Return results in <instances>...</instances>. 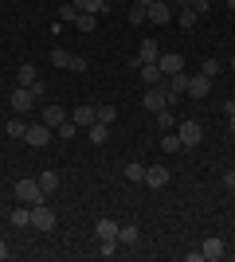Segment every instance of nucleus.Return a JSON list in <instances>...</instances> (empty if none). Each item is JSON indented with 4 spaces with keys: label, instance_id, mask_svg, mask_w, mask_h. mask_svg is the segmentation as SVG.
<instances>
[{
    "label": "nucleus",
    "instance_id": "1",
    "mask_svg": "<svg viewBox=\"0 0 235 262\" xmlns=\"http://www.w3.org/2000/svg\"><path fill=\"white\" fill-rule=\"evenodd\" d=\"M16 204H28V208H35V204H47V192L39 188V180H16Z\"/></svg>",
    "mask_w": 235,
    "mask_h": 262
},
{
    "label": "nucleus",
    "instance_id": "2",
    "mask_svg": "<svg viewBox=\"0 0 235 262\" xmlns=\"http://www.w3.org/2000/svg\"><path fill=\"white\" fill-rule=\"evenodd\" d=\"M145 110L149 114H161V110H168V102H173V94H168L165 82H157V86H145Z\"/></svg>",
    "mask_w": 235,
    "mask_h": 262
},
{
    "label": "nucleus",
    "instance_id": "3",
    "mask_svg": "<svg viewBox=\"0 0 235 262\" xmlns=\"http://www.w3.org/2000/svg\"><path fill=\"white\" fill-rule=\"evenodd\" d=\"M177 137H180V145H184V149H196V145L204 141V125L188 118V121H180V133H177Z\"/></svg>",
    "mask_w": 235,
    "mask_h": 262
},
{
    "label": "nucleus",
    "instance_id": "4",
    "mask_svg": "<svg viewBox=\"0 0 235 262\" xmlns=\"http://www.w3.org/2000/svg\"><path fill=\"white\" fill-rule=\"evenodd\" d=\"M51 63H55V67H63V71H78V75L87 71V59H82V55L63 51V47H55V51H51Z\"/></svg>",
    "mask_w": 235,
    "mask_h": 262
},
{
    "label": "nucleus",
    "instance_id": "5",
    "mask_svg": "<svg viewBox=\"0 0 235 262\" xmlns=\"http://www.w3.org/2000/svg\"><path fill=\"white\" fill-rule=\"evenodd\" d=\"M32 227L35 231H55V211L47 208V204H35L32 208Z\"/></svg>",
    "mask_w": 235,
    "mask_h": 262
},
{
    "label": "nucleus",
    "instance_id": "6",
    "mask_svg": "<svg viewBox=\"0 0 235 262\" xmlns=\"http://www.w3.org/2000/svg\"><path fill=\"white\" fill-rule=\"evenodd\" d=\"M32 106H35V90L32 86H16L12 90V110H16V114H28Z\"/></svg>",
    "mask_w": 235,
    "mask_h": 262
},
{
    "label": "nucleus",
    "instance_id": "7",
    "mask_svg": "<svg viewBox=\"0 0 235 262\" xmlns=\"http://www.w3.org/2000/svg\"><path fill=\"white\" fill-rule=\"evenodd\" d=\"M200 254H204V262H216V258H224V254H227V247H224L220 235H208V239L200 243Z\"/></svg>",
    "mask_w": 235,
    "mask_h": 262
},
{
    "label": "nucleus",
    "instance_id": "8",
    "mask_svg": "<svg viewBox=\"0 0 235 262\" xmlns=\"http://www.w3.org/2000/svg\"><path fill=\"white\" fill-rule=\"evenodd\" d=\"M145 20L149 24H168L173 20V4H168V0H153V4L145 8Z\"/></svg>",
    "mask_w": 235,
    "mask_h": 262
},
{
    "label": "nucleus",
    "instance_id": "9",
    "mask_svg": "<svg viewBox=\"0 0 235 262\" xmlns=\"http://www.w3.org/2000/svg\"><path fill=\"white\" fill-rule=\"evenodd\" d=\"M24 141L32 145V149H44V145L51 141V125H47V121H44V125H28V133H24Z\"/></svg>",
    "mask_w": 235,
    "mask_h": 262
},
{
    "label": "nucleus",
    "instance_id": "10",
    "mask_svg": "<svg viewBox=\"0 0 235 262\" xmlns=\"http://www.w3.org/2000/svg\"><path fill=\"white\" fill-rule=\"evenodd\" d=\"M165 86H168V94H173V102H177L180 94H188V75H184V71H177V75H165Z\"/></svg>",
    "mask_w": 235,
    "mask_h": 262
},
{
    "label": "nucleus",
    "instance_id": "11",
    "mask_svg": "<svg viewBox=\"0 0 235 262\" xmlns=\"http://www.w3.org/2000/svg\"><path fill=\"white\" fill-rule=\"evenodd\" d=\"M141 184H149V188H165V184H168V168H165V164H149Z\"/></svg>",
    "mask_w": 235,
    "mask_h": 262
},
{
    "label": "nucleus",
    "instance_id": "12",
    "mask_svg": "<svg viewBox=\"0 0 235 262\" xmlns=\"http://www.w3.org/2000/svg\"><path fill=\"white\" fill-rule=\"evenodd\" d=\"M161 59V47L153 43V39H141V47H137V59H134V67H141V63H157Z\"/></svg>",
    "mask_w": 235,
    "mask_h": 262
},
{
    "label": "nucleus",
    "instance_id": "13",
    "mask_svg": "<svg viewBox=\"0 0 235 262\" xmlns=\"http://www.w3.org/2000/svg\"><path fill=\"white\" fill-rule=\"evenodd\" d=\"M208 90H212V78H208V75H192L188 78V94H192V98H204Z\"/></svg>",
    "mask_w": 235,
    "mask_h": 262
},
{
    "label": "nucleus",
    "instance_id": "14",
    "mask_svg": "<svg viewBox=\"0 0 235 262\" xmlns=\"http://www.w3.org/2000/svg\"><path fill=\"white\" fill-rule=\"evenodd\" d=\"M71 121H75V125H94V121H98V110L82 102V106H78L75 114H71Z\"/></svg>",
    "mask_w": 235,
    "mask_h": 262
},
{
    "label": "nucleus",
    "instance_id": "15",
    "mask_svg": "<svg viewBox=\"0 0 235 262\" xmlns=\"http://www.w3.org/2000/svg\"><path fill=\"white\" fill-rule=\"evenodd\" d=\"M137 71H141V82H145V86H157V82H165V75H161V67H157V63H141Z\"/></svg>",
    "mask_w": 235,
    "mask_h": 262
},
{
    "label": "nucleus",
    "instance_id": "16",
    "mask_svg": "<svg viewBox=\"0 0 235 262\" xmlns=\"http://www.w3.org/2000/svg\"><path fill=\"white\" fill-rule=\"evenodd\" d=\"M157 67H161V75H177V71H184V59L180 55H161Z\"/></svg>",
    "mask_w": 235,
    "mask_h": 262
},
{
    "label": "nucleus",
    "instance_id": "17",
    "mask_svg": "<svg viewBox=\"0 0 235 262\" xmlns=\"http://www.w3.org/2000/svg\"><path fill=\"white\" fill-rule=\"evenodd\" d=\"M94 235H98V239H118V219H98V223H94Z\"/></svg>",
    "mask_w": 235,
    "mask_h": 262
},
{
    "label": "nucleus",
    "instance_id": "18",
    "mask_svg": "<svg viewBox=\"0 0 235 262\" xmlns=\"http://www.w3.org/2000/svg\"><path fill=\"white\" fill-rule=\"evenodd\" d=\"M8 223H12V227H28V223H32V208H28V204H20V208H16V211H12V215H8Z\"/></svg>",
    "mask_w": 235,
    "mask_h": 262
},
{
    "label": "nucleus",
    "instance_id": "19",
    "mask_svg": "<svg viewBox=\"0 0 235 262\" xmlns=\"http://www.w3.org/2000/svg\"><path fill=\"white\" fill-rule=\"evenodd\" d=\"M16 78H20V86H35V82H39V71H35L32 63H20V71H16Z\"/></svg>",
    "mask_w": 235,
    "mask_h": 262
},
{
    "label": "nucleus",
    "instance_id": "20",
    "mask_svg": "<svg viewBox=\"0 0 235 262\" xmlns=\"http://www.w3.org/2000/svg\"><path fill=\"white\" fill-rule=\"evenodd\" d=\"M35 180H39V188H44L47 196H51V192H55V188H59V172H55V168H47V172H39V176H35Z\"/></svg>",
    "mask_w": 235,
    "mask_h": 262
},
{
    "label": "nucleus",
    "instance_id": "21",
    "mask_svg": "<svg viewBox=\"0 0 235 262\" xmlns=\"http://www.w3.org/2000/svg\"><path fill=\"white\" fill-rule=\"evenodd\" d=\"M137 239H141V231H137L134 223H125V227H118V243H122V247H134Z\"/></svg>",
    "mask_w": 235,
    "mask_h": 262
},
{
    "label": "nucleus",
    "instance_id": "22",
    "mask_svg": "<svg viewBox=\"0 0 235 262\" xmlns=\"http://www.w3.org/2000/svg\"><path fill=\"white\" fill-rule=\"evenodd\" d=\"M94 24H98V16H94V12H78V20H75V32H94Z\"/></svg>",
    "mask_w": 235,
    "mask_h": 262
},
{
    "label": "nucleus",
    "instance_id": "23",
    "mask_svg": "<svg viewBox=\"0 0 235 262\" xmlns=\"http://www.w3.org/2000/svg\"><path fill=\"white\" fill-rule=\"evenodd\" d=\"M44 121H47V125H63V121H67V110H63V106H47Z\"/></svg>",
    "mask_w": 235,
    "mask_h": 262
},
{
    "label": "nucleus",
    "instance_id": "24",
    "mask_svg": "<svg viewBox=\"0 0 235 262\" xmlns=\"http://www.w3.org/2000/svg\"><path fill=\"white\" fill-rule=\"evenodd\" d=\"M75 20H78L75 0H63V8H59V24H75Z\"/></svg>",
    "mask_w": 235,
    "mask_h": 262
},
{
    "label": "nucleus",
    "instance_id": "25",
    "mask_svg": "<svg viewBox=\"0 0 235 262\" xmlns=\"http://www.w3.org/2000/svg\"><path fill=\"white\" fill-rule=\"evenodd\" d=\"M75 8L78 12H94V16H98V12H106V0H75Z\"/></svg>",
    "mask_w": 235,
    "mask_h": 262
},
{
    "label": "nucleus",
    "instance_id": "26",
    "mask_svg": "<svg viewBox=\"0 0 235 262\" xmlns=\"http://www.w3.org/2000/svg\"><path fill=\"white\" fill-rule=\"evenodd\" d=\"M125 180H134V184H141V180H145V164H125Z\"/></svg>",
    "mask_w": 235,
    "mask_h": 262
},
{
    "label": "nucleus",
    "instance_id": "27",
    "mask_svg": "<svg viewBox=\"0 0 235 262\" xmlns=\"http://www.w3.org/2000/svg\"><path fill=\"white\" fill-rule=\"evenodd\" d=\"M106 137H110V129H106L102 121H94V125H90V141H94V145H106Z\"/></svg>",
    "mask_w": 235,
    "mask_h": 262
},
{
    "label": "nucleus",
    "instance_id": "28",
    "mask_svg": "<svg viewBox=\"0 0 235 262\" xmlns=\"http://www.w3.org/2000/svg\"><path fill=\"white\" fill-rule=\"evenodd\" d=\"M24 133H28V121H24V118H12V121H8V137H16V141H20Z\"/></svg>",
    "mask_w": 235,
    "mask_h": 262
},
{
    "label": "nucleus",
    "instance_id": "29",
    "mask_svg": "<svg viewBox=\"0 0 235 262\" xmlns=\"http://www.w3.org/2000/svg\"><path fill=\"white\" fill-rule=\"evenodd\" d=\"M98 254L102 258H114L118 254V239H98Z\"/></svg>",
    "mask_w": 235,
    "mask_h": 262
},
{
    "label": "nucleus",
    "instance_id": "30",
    "mask_svg": "<svg viewBox=\"0 0 235 262\" xmlns=\"http://www.w3.org/2000/svg\"><path fill=\"white\" fill-rule=\"evenodd\" d=\"M196 20H200V16H196L192 8H180V28H184V32H192V28H196Z\"/></svg>",
    "mask_w": 235,
    "mask_h": 262
},
{
    "label": "nucleus",
    "instance_id": "31",
    "mask_svg": "<svg viewBox=\"0 0 235 262\" xmlns=\"http://www.w3.org/2000/svg\"><path fill=\"white\" fill-rule=\"evenodd\" d=\"M161 149H165V153H180L184 145H180V137H177V133H168L165 141H161Z\"/></svg>",
    "mask_w": 235,
    "mask_h": 262
},
{
    "label": "nucleus",
    "instance_id": "32",
    "mask_svg": "<svg viewBox=\"0 0 235 262\" xmlns=\"http://www.w3.org/2000/svg\"><path fill=\"white\" fill-rule=\"evenodd\" d=\"M114 118H118V110H114V106H98V121H102V125H110Z\"/></svg>",
    "mask_w": 235,
    "mask_h": 262
},
{
    "label": "nucleus",
    "instance_id": "33",
    "mask_svg": "<svg viewBox=\"0 0 235 262\" xmlns=\"http://www.w3.org/2000/svg\"><path fill=\"white\" fill-rule=\"evenodd\" d=\"M75 129H78V125H75V121H63V125H59V137H63V141H67V137H75Z\"/></svg>",
    "mask_w": 235,
    "mask_h": 262
},
{
    "label": "nucleus",
    "instance_id": "34",
    "mask_svg": "<svg viewBox=\"0 0 235 262\" xmlns=\"http://www.w3.org/2000/svg\"><path fill=\"white\" fill-rule=\"evenodd\" d=\"M130 24H145V8H141V4L130 8Z\"/></svg>",
    "mask_w": 235,
    "mask_h": 262
},
{
    "label": "nucleus",
    "instance_id": "35",
    "mask_svg": "<svg viewBox=\"0 0 235 262\" xmlns=\"http://www.w3.org/2000/svg\"><path fill=\"white\" fill-rule=\"evenodd\" d=\"M216 71H220V63H216V59H204V63H200V75H208V78H212Z\"/></svg>",
    "mask_w": 235,
    "mask_h": 262
},
{
    "label": "nucleus",
    "instance_id": "36",
    "mask_svg": "<svg viewBox=\"0 0 235 262\" xmlns=\"http://www.w3.org/2000/svg\"><path fill=\"white\" fill-rule=\"evenodd\" d=\"M192 12H196V16H208V12H212V4H208V0H192Z\"/></svg>",
    "mask_w": 235,
    "mask_h": 262
},
{
    "label": "nucleus",
    "instance_id": "37",
    "mask_svg": "<svg viewBox=\"0 0 235 262\" xmlns=\"http://www.w3.org/2000/svg\"><path fill=\"white\" fill-rule=\"evenodd\" d=\"M157 125H177V121H173V114H168V110H161V114H157Z\"/></svg>",
    "mask_w": 235,
    "mask_h": 262
},
{
    "label": "nucleus",
    "instance_id": "38",
    "mask_svg": "<svg viewBox=\"0 0 235 262\" xmlns=\"http://www.w3.org/2000/svg\"><path fill=\"white\" fill-rule=\"evenodd\" d=\"M8 258H12V247H8L4 239H0V262H8Z\"/></svg>",
    "mask_w": 235,
    "mask_h": 262
},
{
    "label": "nucleus",
    "instance_id": "39",
    "mask_svg": "<svg viewBox=\"0 0 235 262\" xmlns=\"http://www.w3.org/2000/svg\"><path fill=\"white\" fill-rule=\"evenodd\" d=\"M224 118H235V98H231V102L224 106Z\"/></svg>",
    "mask_w": 235,
    "mask_h": 262
},
{
    "label": "nucleus",
    "instance_id": "40",
    "mask_svg": "<svg viewBox=\"0 0 235 262\" xmlns=\"http://www.w3.org/2000/svg\"><path fill=\"white\" fill-rule=\"evenodd\" d=\"M227 129H231V137H235V118H227Z\"/></svg>",
    "mask_w": 235,
    "mask_h": 262
},
{
    "label": "nucleus",
    "instance_id": "41",
    "mask_svg": "<svg viewBox=\"0 0 235 262\" xmlns=\"http://www.w3.org/2000/svg\"><path fill=\"white\" fill-rule=\"evenodd\" d=\"M134 4H141V8H149V4H153V0H134Z\"/></svg>",
    "mask_w": 235,
    "mask_h": 262
},
{
    "label": "nucleus",
    "instance_id": "42",
    "mask_svg": "<svg viewBox=\"0 0 235 262\" xmlns=\"http://www.w3.org/2000/svg\"><path fill=\"white\" fill-rule=\"evenodd\" d=\"M177 4H180V8H192V0H177Z\"/></svg>",
    "mask_w": 235,
    "mask_h": 262
},
{
    "label": "nucleus",
    "instance_id": "43",
    "mask_svg": "<svg viewBox=\"0 0 235 262\" xmlns=\"http://www.w3.org/2000/svg\"><path fill=\"white\" fill-rule=\"evenodd\" d=\"M227 8H231V12H235V0H227Z\"/></svg>",
    "mask_w": 235,
    "mask_h": 262
},
{
    "label": "nucleus",
    "instance_id": "44",
    "mask_svg": "<svg viewBox=\"0 0 235 262\" xmlns=\"http://www.w3.org/2000/svg\"><path fill=\"white\" fill-rule=\"evenodd\" d=\"M231 200H235V188H231Z\"/></svg>",
    "mask_w": 235,
    "mask_h": 262
}]
</instances>
